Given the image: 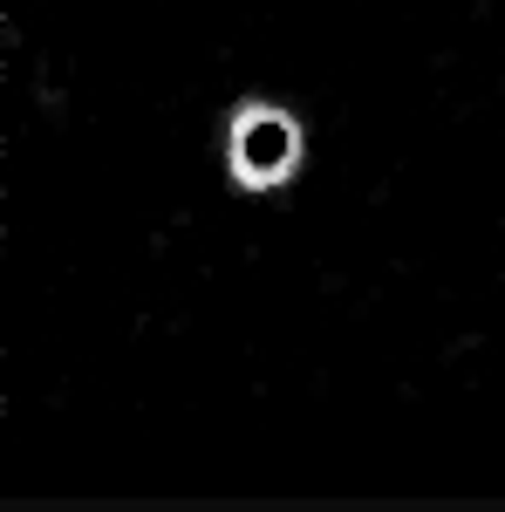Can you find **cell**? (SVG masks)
<instances>
[{
	"label": "cell",
	"instance_id": "obj_1",
	"mask_svg": "<svg viewBox=\"0 0 505 512\" xmlns=\"http://www.w3.org/2000/svg\"><path fill=\"white\" fill-rule=\"evenodd\" d=\"M226 164L239 185H280L301 164V123L280 103H239L226 130Z\"/></svg>",
	"mask_w": 505,
	"mask_h": 512
}]
</instances>
